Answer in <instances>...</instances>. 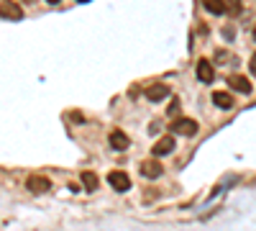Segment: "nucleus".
<instances>
[{"label":"nucleus","instance_id":"20e7f679","mask_svg":"<svg viewBox=\"0 0 256 231\" xmlns=\"http://www.w3.org/2000/svg\"><path fill=\"white\" fill-rule=\"evenodd\" d=\"M108 182H110L113 190H118V193H126L128 187H131V177H128L126 172H120V170L110 172V175H108Z\"/></svg>","mask_w":256,"mask_h":231},{"label":"nucleus","instance_id":"f03ea898","mask_svg":"<svg viewBox=\"0 0 256 231\" xmlns=\"http://www.w3.org/2000/svg\"><path fill=\"white\" fill-rule=\"evenodd\" d=\"M26 187H28L31 193H36V195H44V193L52 190V180L41 177V175H31V177L26 180Z\"/></svg>","mask_w":256,"mask_h":231},{"label":"nucleus","instance_id":"9d476101","mask_svg":"<svg viewBox=\"0 0 256 231\" xmlns=\"http://www.w3.org/2000/svg\"><path fill=\"white\" fill-rule=\"evenodd\" d=\"M108 141H110V146H113V149L116 152H126L128 149V144H131V141H128V136L123 134V131H110V136H108Z\"/></svg>","mask_w":256,"mask_h":231},{"label":"nucleus","instance_id":"ddd939ff","mask_svg":"<svg viewBox=\"0 0 256 231\" xmlns=\"http://www.w3.org/2000/svg\"><path fill=\"white\" fill-rule=\"evenodd\" d=\"M80 180H82V185H84V190H95V187H98V177H95V172H82Z\"/></svg>","mask_w":256,"mask_h":231},{"label":"nucleus","instance_id":"2eb2a0df","mask_svg":"<svg viewBox=\"0 0 256 231\" xmlns=\"http://www.w3.org/2000/svg\"><path fill=\"white\" fill-rule=\"evenodd\" d=\"M223 36H226V41H233V36H236V29H233V26H226V29H223Z\"/></svg>","mask_w":256,"mask_h":231},{"label":"nucleus","instance_id":"423d86ee","mask_svg":"<svg viewBox=\"0 0 256 231\" xmlns=\"http://www.w3.org/2000/svg\"><path fill=\"white\" fill-rule=\"evenodd\" d=\"M228 85L236 90V93H241V95H251V90H254L251 80H246L244 75H233V77L228 80Z\"/></svg>","mask_w":256,"mask_h":231},{"label":"nucleus","instance_id":"412c9836","mask_svg":"<svg viewBox=\"0 0 256 231\" xmlns=\"http://www.w3.org/2000/svg\"><path fill=\"white\" fill-rule=\"evenodd\" d=\"M254 41H256V29H254Z\"/></svg>","mask_w":256,"mask_h":231},{"label":"nucleus","instance_id":"39448f33","mask_svg":"<svg viewBox=\"0 0 256 231\" xmlns=\"http://www.w3.org/2000/svg\"><path fill=\"white\" fill-rule=\"evenodd\" d=\"M138 170H141V175L144 177H148V180H156V177H162V164L159 162H154V159H146V162H141L138 164Z\"/></svg>","mask_w":256,"mask_h":231},{"label":"nucleus","instance_id":"a211bd4d","mask_svg":"<svg viewBox=\"0 0 256 231\" xmlns=\"http://www.w3.org/2000/svg\"><path fill=\"white\" fill-rule=\"evenodd\" d=\"M218 62H228V54L226 52H218Z\"/></svg>","mask_w":256,"mask_h":231},{"label":"nucleus","instance_id":"9b49d317","mask_svg":"<svg viewBox=\"0 0 256 231\" xmlns=\"http://www.w3.org/2000/svg\"><path fill=\"white\" fill-rule=\"evenodd\" d=\"M212 103H216L220 111H230L233 108V95L226 93V90H216L212 93Z\"/></svg>","mask_w":256,"mask_h":231},{"label":"nucleus","instance_id":"6e6552de","mask_svg":"<svg viewBox=\"0 0 256 231\" xmlns=\"http://www.w3.org/2000/svg\"><path fill=\"white\" fill-rule=\"evenodd\" d=\"M164 98H169V88L162 85V82H159V85H152V88L146 90V100L148 103H162Z\"/></svg>","mask_w":256,"mask_h":231},{"label":"nucleus","instance_id":"f8f14e48","mask_svg":"<svg viewBox=\"0 0 256 231\" xmlns=\"http://www.w3.org/2000/svg\"><path fill=\"white\" fill-rule=\"evenodd\" d=\"M202 6L212 16H223L226 13V0H202Z\"/></svg>","mask_w":256,"mask_h":231},{"label":"nucleus","instance_id":"f257e3e1","mask_svg":"<svg viewBox=\"0 0 256 231\" xmlns=\"http://www.w3.org/2000/svg\"><path fill=\"white\" fill-rule=\"evenodd\" d=\"M198 129H200L198 121H192V118H180V121L172 123V131H174L177 136H195Z\"/></svg>","mask_w":256,"mask_h":231},{"label":"nucleus","instance_id":"0eeeda50","mask_svg":"<svg viewBox=\"0 0 256 231\" xmlns=\"http://www.w3.org/2000/svg\"><path fill=\"white\" fill-rule=\"evenodd\" d=\"M198 80H200V82H205V85L216 80V70H212L210 59H200V62H198Z\"/></svg>","mask_w":256,"mask_h":231},{"label":"nucleus","instance_id":"1a4fd4ad","mask_svg":"<svg viewBox=\"0 0 256 231\" xmlns=\"http://www.w3.org/2000/svg\"><path fill=\"white\" fill-rule=\"evenodd\" d=\"M154 157H164V154H172L174 152V139L172 136H164V139H159L156 144H154Z\"/></svg>","mask_w":256,"mask_h":231},{"label":"nucleus","instance_id":"7ed1b4c3","mask_svg":"<svg viewBox=\"0 0 256 231\" xmlns=\"http://www.w3.org/2000/svg\"><path fill=\"white\" fill-rule=\"evenodd\" d=\"M0 18L20 21V18H24V11H20V6L13 3V0H3V3H0Z\"/></svg>","mask_w":256,"mask_h":231},{"label":"nucleus","instance_id":"dca6fc26","mask_svg":"<svg viewBox=\"0 0 256 231\" xmlns=\"http://www.w3.org/2000/svg\"><path fill=\"white\" fill-rule=\"evenodd\" d=\"M177 111H180V103H177V100H174V103H172V106H169V116H174V113H177Z\"/></svg>","mask_w":256,"mask_h":231},{"label":"nucleus","instance_id":"4468645a","mask_svg":"<svg viewBox=\"0 0 256 231\" xmlns=\"http://www.w3.org/2000/svg\"><path fill=\"white\" fill-rule=\"evenodd\" d=\"M226 8H230L233 13H238V11H241V0H228V3H226Z\"/></svg>","mask_w":256,"mask_h":231},{"label":"nucleus","instance_id":"6ab92c4d","mask_svg":"<svg viewBox=\"0 0 256 231\" xmlns=\"http://www.w3.org/2000/svg\"><path fill=\"white\" fill-rule=\"evenodd\" d=\"M46 3H49V6H56V3H59V0H46Z\"/></svg>","mask_w":256,"mask_h":231},{"label":"nucleus","instance_id":"aec40b11","mask_svg":"<svg viewBox=\"0 0 256 231\" xmlns=\"http://www.w3.org/2000/svg\"><path fill=\"white\" fill-rule=\"evenodd\" d=\"M77 3H88V0H77Z\"/></svg>","mask_w":256,"mask_h":231},{"label":"nucleus","instance_id":"f3484780","mask_svg":"<svg viewBox=\"0 0 256 231\" xmlns=\"http://www.w3.org/2000/svg\"><path fill=\"white\" fill-rule=\"evenodd\" d=\"M248 67H251V72H254V75H256V54H254V57H251V65H248Z\"/></svg>","mask_w":256,"mask_h":231}]
</instances>
